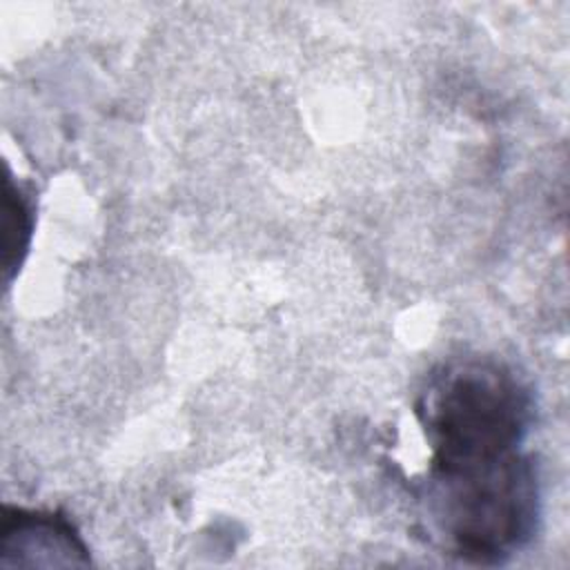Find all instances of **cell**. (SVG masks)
<instances>
[{
  "instance_id": "3",
  "label": "cell",
  "mask_w": 570,
  "mask_h": 570,
  "mask_svg": "<svg viewBox=\"0 0 570 570\" xmlns=\"http://www.w3.org/2000/svg\"><path fill=\"white\" fill-rule=\"evenodd\" d=\"M89 563V548L67 517L4 505L0 525V566Z\"/></svg>"
},
{
  "instance_id": "2",
  "label": "cell",
  "mask_w": 570,
  "mask_h": 570,
  "mask_svg": "<svg viewBox=\"0 0 570 570\" xmlns=\"http://www.w3.org/2000/svg\"><path fill=\"white\" fill-rule=\"evenodd\" d=\"M532 410L528 387L492 358H465L436 367L416 401V416L432 452L430 470L521 452Z\"/></svg>"
},
{
  "instance_id": "1",
  "label": "cell",
  "mask_w": 570,
  "mask_h": 570,
  "mask_svg": "<svg viewBox=\"0 0 570 570\" xmlns=\"http://www.w3.org/2000/svg\"><path fill=\"white\" fill-rule=\"evenodd\" d=\"M425 510L445 552L497 566L530 543L541 517L539 476L521 450L503 459L428 470Z\"/></svg>"
},
{
  "instance_id": "4",
  "label": "cell",
  "mask_w": 570,
  "mask_h": 570,
  "mask_svg": "<svg viewBox=\"0 0 570 570\" xmlns=\"http://www.w3.org/2000/svg\"><path fill=\"white\" fill-rule=\"evenodd\" d=\"M4 281L9 283L13 272L20 269L33 229V209L29 198L13 180L4 178Z\"/></svg>"
}]
</instances>
